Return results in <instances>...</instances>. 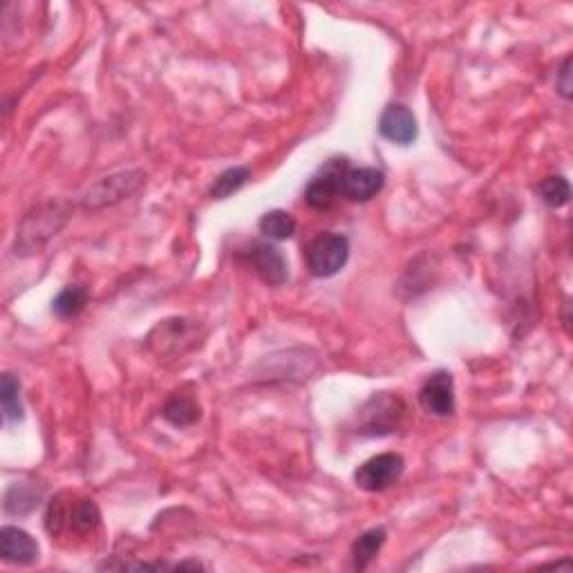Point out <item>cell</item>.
I'll use <instances>...</instances> for the list:
<instances>
[{
	"label": "cell",
	"mask_w": 573,
	"mask_h": 573,
	"mask_svg": "<svg viewBox=\"0 0 573 573\" xmlns=\"http://www.w3.org/2000/svg\"><path fill=\"white\" fill-rule=\"evenodd\" d=\"M70 218V209L65 204H45L39 209L32 211L27 218L21 222V229H18L16 236V253L21 249V253H34L36 249H41L45 242L52 236H56L65 222Z\"/></svg>",
	"instance_id": "2"
},
{
	"label": "cell",
	"mask_w": 573,
	"mask_h": 573,
	"mask_svg": "<svg viewBox=\"0 0 573 573\" xmlns=\"http://www.w3.org/2000/svg\"><path fill=\"white\" fill-rule=\"evenodd\" d=\"M403 471H406V462L397 453H383L368 459L361 464L354 473V482L359 488L368 493H381L392 484H397Z\"/></svg>",
	"instance_id": "7"
},
{
	"label": "cell",
	"mask_w": 573,
	"mask_h": 573,
	"mask_svg": "<svg viewBox=\"0 0 573 573\" xmlns=\"http://www.w3.org/2000/svg\"><path fill=\"white\" fill-rule=\"evenodd\" d=\"M538 195L544 204L551 206V209H560V206L569 204L571 186L562 175H551V177H544V180L538 184Z\"/></svg>",
	"instance_id": "20"
},
{
	"label": "cell",
	"mask_w": 573,
	"mask_h": 573,
	"mask_svg": "<svg viewBox=\"0 0 573 573\" xmlns=\"http://www.w3.org/2000/svg\"><path fill=\"white\" fill-rule=\"evenodd\" d=\"M408 408L399 397H394L390 392L374 394V397L365 403L359 412L361 419V430L363 435L370 437H383L397 432L403 421H406Z\"/></svg>",
	"instance_id": "3"
},
{
	"label": "cell",
	"mask_w": 573,
	"mask_h": 573,
	"mask_svg": "<svg viewBox=\"0 0 573 573\" xmlns=\"http://www.w3.org/2000/svg\"><path fill=\"white\" fill-rule=\"evenodd\" d=\"M0 556L9 565L27 567L39 560V544L30 533L16 526H3L0 531Z\"/></svg>",
	"instance_id": "11"
},
{
	"label": "cell",
	"mask_w": 573,
	"mask_h": 573,
	"mask_svg": "<svg viewBox=\"0 0 573 573\" xmlns=\"http://www.w3.org/2000/svg\"><path fill=\"white\" fill-rule=\"evenodd\" d=\"M258 227L260 233H265L271 240H289L296 233V220L291 218V213L276 209L262 215Z\"/></svg>",
	"instance_id": "17"
},
{
	"label": "cell",
	"mask_w": 573,
	"mask_h": 573,
	"mask_svg": "<svg viewBox=\"0 0 573 573\" xmlns=\"http://www.w3.org/2000/svg\"><path fill=\"white\" fill-rule=\"evenodd\" d=\"M347 168L350 166H347L345 157L330 159V162L312 177V182L307 184L305 202L316 211L332 209L338 197H341V184Z\"/></svg>",
	"instance_id": "6"
},
{
	"label": "cell",
	"mask_w": 573,
	"mask_h": 573,
	"mask_svg": "<svg viewBox=\"0 0 573 573\" xmlns=\"http://www.w3.org/2000/svg\"><path fill=\"white\" fill-rule=\"evenodd\" d=\"M144 182H146V173L142 171H126V173L103 177V180H99L95 186H90V191L83 195L81 206L83 209L97 211V209H103V206L117 204L124 200V197H130L135 191L142 189Z\"/></svg>",
	"instance_id": "5"
},
{
	"label": "cell",
	"mask_w": 573,
	"mask_h": 573,
	"mask_svg": "<svg viewBox=\"0 0 573 573\" xmlns=\"http://www.w3.org/2000/svg\"><path fill=\"white\" fill-rule=\"evenodd\" d=\"M569 77H571V59L567 56L565 63H562V70H560V92H562V97H565V99H571Z\"/></svg>",
	"instance_id": "21"
},
{
	"label": "cell",
	"mask_w": 573,
	"mask_h": 573,
	"mask_svg": "<svg viewBox=\"0 0 573 573\" xmlns=\"http://www.w3.org/2000/svg\"><path fill=\"white\" fill-rule=\"evenodd\" d=\"M419 403L432 417H450L455 412V383L450 372H432L419 390Z\"/></svg>",
	"instance_id": "8"
},
{
	"label": "cell",
	"mask_w": 573,
	"mask_h": 573,
	"mask_svg": "<svg viewBox=\"0 0 573 573\" xmlns=\"http://www.w3.org/2000/svg\"><path fill=\"white\" fill-rule=\"evenodd\" d=\"M0 401H3V415L7 424H16L23 419V403H21V381L14 374H3L0 381Z\"/></svg>",
	"instance_id": "16"
},
{
	"label": "cell",
	"mask_w": 573,
	"mask_h": 573,
	"mask_svg": "<svg viewBox=\"0 0 573 573\" xmlns=\"http://www.w3.org/2000/svg\"><path fill=\"white\" fill-rule=\"evenodd\" d=\"M86 303H88V289L83 285H70L54 298L52 312L68 321V318H77L83 309H86Z\"/></svg>",
	"instance_id": "15"
},
{
	"label": "cell",
	"mask_w": 573,
	"mask_h": 573,
	"mask_svg": "<svg viewBox=\"0 0 573 573\" xmlns=\"http://www.w3.org/2000/svg\"><path fill=\"white\" fill-rule=\"evenodd\" d=\"M379 133L392 144L410 146L419 135L417 117L412 115L410 108L401 106V103H390L379 119Z\"/></svg>",
	"instance_id": "10"
},
{
	"label": "cell",
	"mask_w": 573,
	"mask_h": 573,
	"mask_svg": "<svg viewBox=\"0 0 573 573\" xmlns=\"http://www.w3.org/2000/svg\"><path fill=\"white\" fill-rule=\"evenodd\" d=\"M247 262L251 269L256 271V276L262 283L269 287H280L287 283L289 278V267L283 253L274 244H253L247 251Z\"/></svg>",
	"instance_id": "9"
},
{
	"label": "cell",
	"mask_w": 573,
	"mask_h": 573,
	"mask_svg": "<svg viewBox=\"0 0 573 573\" xmlns=\"http://www.w3.org/2000/svg\"><path fill=\"white\" fill-rule=\"evenodd\" d=\"M41 500V493L25 484H14L5 495V511L9 515H27L36 509Z\"/></svg>",
	"instance_id": "19"
},
{
	"label": "cell",
	"mask_w": 573,
	"mask_h": 573,
	"mask_svg": "<svg viewBox=\"0 0 573 573\" xmlns=\"http://www.w3.org/2000/svg\"><path fill=\"white\" fill-rule=\"evenodd\" d=\"M99 524V506L86 497H72L70 493L56 495L45 513V529L52 538H61L63 533L92 535L99 529Z\"/></svg>",
	"instance_id": "1"
},
{
	"label": "cell",
	"mask_w": 573,
	"mask_h": 573,
	"mask_svg": "<svg viewBox=\"0 0 573 573\" xmlns=\"http://www.w3.org/2000/svg\"><path fill=\"white\" fill-rule=\"evenodd\" d=\"M385 544V529H370L365 531L359 540L354 542L352 547V560H354V569H368L370 562L379 556L381 547Z\"/></svg>",
	"instance_id": "14"
},
{
	"label": "cell",
	"mask_w": 573,
	"mask_h": 573,
	"mask_svg": "<svg viewBox=\"0 0 573 573\" xmlns=\"http://www.w3.org/2000/svg\"><path fill=\"white\" fill-rule=\"evenodd\" d=\"M251 180V171L244 166H236L224 171L222 175L215 177V182L211 186V197L215 200H227L233 193H238L244 184Z\"/></svg>",
	"instance_id": "18"
},
{
	"label": "cell",
	"mask_w": 573,
	"mask_h": 573,
	"mask_svg": "<svg viewBox=\"0 0 573 573\" xmlns=\"http://www.w3.org/2000/svg\"><path fill=\"white\" fill-rule=\"evenodd\" d=\"M385 184V175L379 168H347L341 184V197L350 202H368L374 195L381 193Z\"/></svg>",
	"instance_id": "12"
},
{
	"label": "cell",
	"mask_w": 573,
	"mask_h": 573,
	"mask_svg": "<svg viewBox=\"0 0 573 573\" xmlns=\"http://www.w3.org/2000/svg\"><path fill=\"white\" fill-rule=\"evenodd\" d=\"M350 258V240L341 233H321L307 244V269L316 278H332L347 265Z\"/></svg>",
	"instance_id": "4"
},
{
	"label": "cell",
	"mask_w": 573,
	"mask_h": 573,
	"mask_svg": "<svg viewBox=\"0 0 573 573\" xmlns=\"http://www.w3.org/2000/svg\"><path fill=\"white\" fill-rule=\"evenodd\" d=\"M164 419L168 424H173L177 428H186L193 426L197 419H200V403H197L193 397H186V394H175V397L166 403L162 410Z\"/></svg>",
	"instance_id": "13"
}]
</instances>
